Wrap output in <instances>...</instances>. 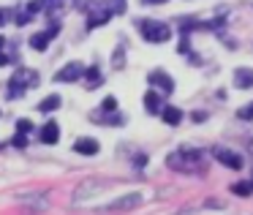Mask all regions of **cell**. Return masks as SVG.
I'll return each instance as SVG.
<instances>
[{
  "label": "cell",
  "instance_id": "obj_1",
  "mask_svg": "<svg viewBox=\"0 0 253 215\" xmlns=\"http://www.w3.org/2000/svg\"><path fill=\"white\" fill-rule=\"evenodd\" d=\"M204 161L202 150H193V147H180L177 153H171L166 158V164L171 166L174 172H191V169H199V164Z\"/></svg>",
  "mask_w": 253,
  "mask_h": 215
},
{
  "label": "cell",
  "instance_id": "obj_2",
  "mask_svg": "<svg viewBox=\"0 0 253 215\" xmlns=\"http://www.w3.org/2000/svg\"><path fill=\"white\" fill-rule=\"evenodd\" d=\"M39 85V71H33V68H17L11 77V87H8V95H22L28 87H36Z\"/></svg>",
  "mask_w": 253,
  "mask_h": 215
},
{
  "label": "cell",
  "instance_id": "obj_3",
  "mask_svg": "<svg viewBox=\"0 0 253 215\" xmlns=\"http://www.w3.org/2000/svg\"><path fill=\"white\" fill-rule=\"evenodd\" d=\"M139 28H142V36L150 41V44H164V41H169V36H171L169 25L158 22V19H144Z\"/></svg>",
  "mask_w": 253,
  "mask_h": 215
},
{
  "label": "cell",
  "instance_id": "obj_4",
  "mask_svg": "<svg viewBox=\"0 0 253 215\" xmlns=\"http://www.w3.org/2000/svg\"><path fill=\"white\" fill-rule=\"evenodd\" d=\"M139 204H142V193L131 191V193H123V196L112 199V202L104 207V213H128V210H136Z\"/></svg>",
  "mask_w": 253,
  "mask_h": 215
},
{
  "label": "cell",
  "instance_id": "obj_5",
  "mask_svg": "<svg viewBox=\"0 0 253 215\" xmlns=\"http://www.w3.org/2000/svg\"><path fill=\"white\" fill-rule=\"evenodd\" d=\"M84 71H87V68L82 66V63H68V66H63L60 71L55 74V82H77V79H82L84 77Z\"/></svg>",
  "mask_w": 253,
  "mask_h": 215
},
{
  "label": "cell",
  "instance_id": "obj_6",
  "mask_svg": "<svg viewBox=\"0 0 253 215\" xmlns=\"http://www.w3.org/2000/svg\"><path fill=\"white\" fill-rule=\"evenodd\" d=\"M57 30H60V25H52V28L44 30V33H36L33 39H30V46H33V49H39V52H44L46 46H49V41L57 36Z\"/></svg>",
  "mask_w": 253,
  "mask_h": 215
},
{
  "label": "cell",
  "instance_id": "obj_7",
  "mask_svg": "<svg viewBox=\"0 0 253 215\" xmlns=\"http://www.w3.org/2000/svg\"><path fill=\"white\" fill-rule=\"evenodd\" d=\"M147 82H150V85H158L164 93H174V79H171L166 71H161V68H158V71H150Z\"/></svg>",
  "mask_w": 253,
  "mask_h": 215
},
{
  "label": "cell",
  "instance_id": "obj_8",
  "mask_svg": "<svg viewBox=\"0 0 253 215\" xmlns=\"http://www.w3.org/2000/svg\"><path fill=\"white\" fill-rule=\"evenodd\" d=\"M74 150H77V153H82V155H95V153H98V142H95V139H90V136H82V139H77V142H74Z\"/></svg>",
  "mask_w": 253,
  "mask_h": 215
},
{
  "label": "cell",
  "instance_id": "obj_9",
  "mask_svg": "<svg viewBox=\"0 0 253 215\" xmlns=\"http://www.w3.org/2000/svg\"><path fill=\"white\" fill-rule=\"evenodd\" d=\"M215 158H218L220 164H226V166H229V169H240V166H242L240 155L229 153V150H223V147H218V150H215Z\"/></svg>",
  "mask_w": 253,
  "mask_h": 215
},
{
  "label": "cell",
  "instance_id": "obj_10",
  "mask_svg": "<svg viewBox=\"0 0 253 215\" xmlns=\"http://www.w3.org/2000/svg\"><path fill=\"white\" fill-rule=\"evenodd\" d=\"M41 142L44 144H55L57 139H60V126H57V123H46L44 128H41Z\"/></svg>",
  "mask_w": 253,
  "mask_h": 215
},
{
  "label": "cell",
  "instance_id": "obj_11",
  "mask_svg": "<svg viewBox=\"0 0 253 215\" xmlns=\"http://www.w3.org/2000/svg\"><path fill=\"white\" fill-rule=\"evenodd\" d=\"M234 85L240 90L253 87V68H237V71H234Z\"/></svg>",
  "mask_w": 253,
  "mask_h": 215
},
{
  "label": "cell",
  "instance_id": "obj_12",
  "mask_svg": "<svg viewBox=\"0 0 253 215\" xmlns=\"http://www.w3.org/2000/svg\"><path fill=\"white\" fill-rule=\"evenodd\" d=\"M109 17H112V14L106 11L104 6H101L98 11H90V17H87V28H90V30H93V28H101V25L109 22Z\"/></svg>",
  "mask_w": 253,
  "mask_h": 215
},
{
  "label": "cell",
  "instance_id": "obj_13",
  "mask_svg": "<svg viewBox=\"0 0 253 215\" xmlns=\"http://www.w3.org/2000/svg\"><path fill=\"white\" fill-rule=\"evenodd\" d=\"M144 106H147L150 115H158V112H164V101H161V95L155 93V90H150V93L144 95Z\"/></svg>",
  "mask_w": 253,
  "mask_h": 215
},
{
  "label": "cell",
  "instance_id": "obj_14",
  "mask_svg": "<svg viewBox=\"0 0 253 215\" xmlns=\"http://www.w3.org/2000/svg\"><path fill=\"white\" fill-rule=\"evenodd\" d=\"M161 117H164L166 126H180L182 120V112L177 109V106H164V112H161Z\"/></svg>",
  "mask_w": 253,
  "mask_h": 215
},
{
  "label": "cell",
  "instance_id": "obj_15",
  "mask_svg": "<svg viewBox=\"0 0 253 215\" xmlns=\"http://www.w3.org/2000/svg\"><path fill=\"white\" fill-rule=\"evenodd\" d=\"M101 6H104L109 14H126V6H128V3H126V0H104Z\"/></svg>",
  "mask_w": 253,
  "mask_h": 215
},
{
  "label": "cell",
  "instance_id": "obj_16",
  "mask_svg": "<svg viewBox=\"0 0 253 215\" xmlns=\"http://www.w3.org/2000/svg\"><path fill=\"white\" fill-rule=\"evenodd\" d=\"M60 104H63V101H60V95H46V98L39 104V112H55Z\"/></svg>",
  "mask_w": 253,
  "mask_h": 215
},
{
  "label": "cell",
  "instance_id": "obj_17",
  "mask_svg": "<svg viewBox=\"0 0 253 215\" xmlns=\"http://www.w3.org/2000/svg\"><path fill=\"white\" fill-rule=\"evenodd\" d=\"M84 79H87V87L90 90H93V87H98V85H101V71H98V68H87V71H84Z\"/></svg>",
  "mask_w": 253,
  "mask_h": 215
},
{
  "label": "cell",
  "instance_id": "obj_18",
  "mask_svg": "<svg viewBox=\"0 0 253 215\" xmlns=\"http://www.w3.org/2000/svg\"><path fill=\"white\" fill-rule=\"evenodd\" d=\"M231 191H234L237 196H251V193H253V182H234Z\"/></svg>",
  "mask_w": 253,
  "mask_h": 215
},
{
  "label": "cell",
  "instance_id": "obj_19",
  "mask_svg": "<svg viewBox=\"0 0 253 215\" xmlns=\"http://www.w3.org/2000/svg\"><path fill=\"white\" fill-rule=\"evenodd\" d=\"M17 131L25 136V133H30V131H33V123H30V120H17Z\"/></svg>",
  "mask_w": 253,
  "mask_h": 215
},
{
  "label": "cell",
  "instance_id": "obj_20",
  "mask_svg": "<svg viewBox=\"0 0 253 215\" xmlns=\"http://www.w3.org/2000/svg\"><path fill=\"white\" fill-rule=\"evenodd\" d=\"M104 109L106 112H115L117 109V98H115V95H106V98H104Z\"/></svg>",
  "mask_w": 253,
  "mask_h": 215
},
{
  "label": "cell",
  "instance_id": "obj_21",
  "mask_svg": "<svg viewBox=\"0 0 253 215\" xmlns=\"http://www.w3.org/2000/svg\"><path fill=\"white\" fill-rule=\"evenodd\" d=\"M41 8H44V3H41V0H33V3L28 6V14L33 17V14H36V11H41Z\"/></svg>",
  "mask_w": 253,
  "mask_h": 215
},
{
  "label": "cell",
  "instance_id": "obj_22",
  "mask_svg": "<svg viewBox=\"0 0 253 215\" xmlns=\"http://www.w3.org/2000/svg\"><path fill=\"white\" fill-rule=\"evenodd\" d=\"M11 144H14V147H19V150H22V147H25V144H28V139H25V136H22V133H17V136H14V139H11Z\"/></svg>",
  "mask_w": 253,
  "mask_h": 215
},
{
  "label": "cell",
  "instance_id": "obj_23",
  "mask_svg": "<svg viewBox=\"0 0 253 215\" xmlns=\"http://www.w3.org/2000/svg\"><path fill=\"white\" fill-rule=\"evenodd\" d=\"M240 117H242V120H253V104L245 106V109H240Z\"/></svg>",
  "mask_w": 253,
  "mask_h": 215
},
{
  "label": "cell",
  "instance_id": "obj_24",
  "mask_svg": "<svg viewBox=\"0 0 253 215\" xmlns=\"http://www.w3.org/2000/svg\"><path fill=\"white\" fill-rule=\"evenodd\" d=\"M115 68H123V46H117L115 52Z\"/></svg>",
  "mask_w": 253,
  "mask_h": 215
},
{
  "label": "cell",
  "instance_id": "obj_25",
  "mask_svg": "<svg viewBox=\"0 0 253 215\" xmlns=\"http://www.w3.org/2000/svg\"><path fill=\"white\" fill-rule=\"evenodd\" d=\"M204 117H207V115H204V112H193V120H196V123H202Z\"/></svg>",
  "mask_w": 253,
  "mask_h": 215
},
{
  "label": "cell",
  "instance_id": "obj_26",
  "mask_svg": "<svg viewBox=\"0 0 253 215\" xmlns=\"http://www.w3.org/2000/svg\"><path fill=\"white\" fill-rule=\"evenodd\" d=\"M6 19H8V11H6V8H0V25L6 22Z\"/></svg>",
  "mask_w": 253,
  "mask_h": 215
},
{
  "label": "cell",
  "instance_id": "obj_27",
  "mask_svg": "<svg viewBox=\"0 0 253 215\" xmlns=\"http://www.w3.org/2000/svg\"><path fill=\"white\" fill-rule=\"evenodd\" d=\"M6 63H8V57H6V55H0V66H6Z\"/></svg>",
  "mask_w": 253,
  "mask_h": 215
},
{
  "label": "cell",
  "instance_id": "obj_28",
  "mask_svg": "<svg viewBox=\"0 0 253 215\" xmlns=\"http://www.w3.org/2000/svg\"><path fill=\"white\" fill-rule=\"evenodd\" d=\"M147 3H166V0H147Z\"/></svg>",
  "mask_w": 253,
  "mask_h": 215
},
{
  "label": "cell",
  "instance_id": "obj_29",
  "mask_svg": "<svg viewBox=\"0 0 253 215\" xmlns=\"http://www.w3.org/2000/svg\"><path fill=\"white\" fill-rule=\"evenodd\" d=\"M3 44H6V39H0V49H3Z\"/></svg>",
  "mask_w": 253,
  "mask_h": 215
}]
</instances>
